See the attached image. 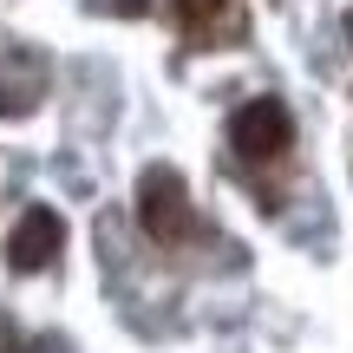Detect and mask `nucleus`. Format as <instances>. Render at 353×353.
Returning <instances> with one entry per match:
<instances>
[{
    "mask_svg": "<svg viewBox=\"0 0 353 353\" xmlns=\"http://www.w3.org/2000/svg\"><path fill=\"white\" fill-rule=\"evenodd\" d=\"M176 7V26H183L190 39H210L216 26L229 20V0H170Z\"/></svg>",
    "mask_w": 353,
    "mask_h": 353,
    "instance_id": "20e7f679",
    "label": "nucleus"
},
{
    "mask_svg": "<svg viewBox=\"0 0 353 353\" xmlns=\"http://www.w3.org/2000/svg\"><path fill=\"white\" fill-rule=\"evenodd\" d=\"M59 242H65V223H59V210L33 203V210H20V223L7 229V268H13V275H39V268H52Z\"/></svg>",
    "mask_w": 353,
    "mask_h": 353,
    "instance_id": "7ed1b4c3",
    "label": "nucleus"
},
{
    "mask_svg": "<svg viewBox=\"0 0 353 353\" xmlns=\"http://www.w3.org/2000/svg\"><path fill=\"white\" fill-rule=\"evenodd\" d=\"M229 144H236L242 164H275V157H288L294 144V118L281 99H249L236 118H229Z\"/></svg>",
    "mask_w": 353,
    "mask_h": 353,
    "instance_id": "f03ea898",
    "label": "nucleus"
},
{
    "mask_svg": "<svg viewBox=\"0 0 353 353\" xmlns=\"http://www.w3.org/2000/svg\"><path fill=\"white\" fill-rule=\"evenodd\" d=\"M138 223L151 242H190L196 236V203H190L183 176L170 164H151L138 176Z\"/></svg>",
    "mask_w": 353,
    "mask_h": 353,
    "instance_id": "f257e3e1",
    "label": "nucleus"
},
{
    "mask_svg": "<svg viewBox=\"0 0 353 353\" xmlns=\"http://www.w3.org/2000/svg\"><path fill=\"white\" fill-rule=\"evenodd\" d=\"M92 7H105V13H125V20H138V13H151V0H92Z\"/></svg>",
    "mask_w": 353,
    "mask_h": 353,
    "instance_id": "39448f33",
    "label": "nucleus"
},
{
    "mask_svg": "<svg viewBox=\"0 0 353 353\" xmlns=\"http://www.w3.org/2000/svg\"><path fill=\"white\" fill-rule=\"evenodd\" d=\"M347 33H353V13H347Z\"/></svg>",
    "mask_w": 353,
    "mask_h": 353,
    "instance_id": "423d86ee",
    "label": "nucleus"
}]
</instances>
